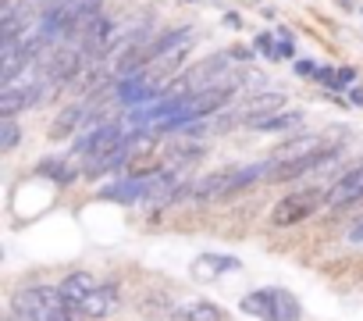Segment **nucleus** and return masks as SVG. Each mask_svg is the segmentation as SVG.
<instances>
[{"label": "nucleus", "mask_w": 363, "mask_h": 321, "mask_svg": "<svg viewBox=\"0 0 363 321\" xmlns=\"http://www.w3.org/2000/svg\"><path fill=\"white\" fill-rule=\"evenodd\" d=\"M242 314H253L260 321H299L303 307L299 300L289 293V289H257V293H246L239 300Z\"/></svg>", "instance_id": "f257e3e1"}, {"label": "nucleus", "mask_w": 363, "mask_h": 321, "mask_svg": "<svg viewBox=\"0 0 363 321\" xmlns=\"http://www.w3.org/2000/svg\"><path fill=\"white\" fill-rule=\"evenodd\" d=\"M65 307H68L65 293L50 289V285H26L11 296V310L22 321H57V314Z\"/></svg>", "instance_id": "f03ea898"}, {"label": "nucleus", "mask_w": 363, "mask_h": 321, "mask_svg": "<svg viewBox=\"0 0 363 321\" xmlns=\"http://www.w3.org/2000/svg\"><path fill=\"white\" fill-rule=\"evenodd\" d=\"M328 204V193L324 190H299V193H285V200L274 204L271 211V225L278 229H289V225H299L306 222L310 214H317V207Z\"/></svg>", "instance_id": "7ed1b4c3"}, {"label": "nucleus", "mask_w": 363, "mask_h": 321, "mask_svg": "<svg viewBox=\"0 0 363 321\" xmlns=\"http://www.w3.org/2000/svg\"><path fill=\"white\" fill-rule=\"evenodd\" d=\"M285 107H289V97H285V93H278V89H257V93L250 97V104L242 107V121L260 125L264 118H271V114H278V111H285Z\"/></svg>", "instance_id": "20e7f679"}, {"label": "nucleus", "mask_w": 363, "mask_h": 321, "mask_svg": "<svg viewBox=\"0 0 363 321\" xmlns=\"http://www.w3.org/2000/svg\"><path fill=\"white\" fill-rule=\"evenodd\" d=\"M363 200V160L359 165H352L331 190H328V204L331 207H345V204H356Z\"/></svg>", "instance_id": "39448f33"}, {"label": "nucleus", "mask_w": 363, "mask_h": 321, "mask_svg": "<svg viewBox=\"0 0 363 321\" xmlns=\"http://www.w3.org/2000/svg\"><path fill=\"white\" fill-rule=\"evenodd\" d=\"M89 100L82 104H68V107H61V114L54 118V125H50V139H68V136H75V132H82V125L89 121Z\"/></svg>", "instance_id": "423d86ee"}, {"label": "nucleus", "mask_w": 363, "mask_h": 321, "mask_svg": "<svg viewBox=\"0 0 363 321\" xmlns=\"http://www.w3.org/2000/svg\"><path fill=\"white\" fill-rule=\"evenodd\" d=\"M118 310V289L114 285H96V289H89L86 296H82V303H79V314L82 317H93V321H100V317H107V314H114Z\"/></svg>", "instance_id": "0eeeda50"}, {"label": "nucleus", "mask_w": 363, "mask_h": 321, "mask_svg": "<svg viewBox=\"0 0 363 321\" xmlns=\"http://www.w3.org/2000/svg\"><path fill=\"white\" fill-rule=\"evenodd\" d=\"M225 271H239V257H228V254H200L193 261V278L200 282H214L221 278Z\"/></svg>", "instance_id": "6e6552de"}, {"label": "nucleus", "mask_w": 363, "mask_h": 321, "mask_svg": "<svg viewBox=\"0 0 363 321\" xmlns=\"http://www.w3.org/2000/svg\"><path fill=\"white\" fill-rule=\"evenodd\" d=\"M193 43V29L186 26V29H167V33H157L150 43H146V58H150V65L157 61V58H164V54H171V50H182V47H189Z\"/></svg>", "instance_id": "1a4fd4ad"}, {"label": "nucleus", "mask_w": 363, "mask_h": 321, "mask_svg": "<svg viewBox=\"0 0 363 321\" xmlns=\"http://www.w3.org/2000/svg\"><path fill=\"white\" fill-rule=\"evenodd\" d=\"M317 150H324V136H296V139H289L278 153H274V160H303V157H310V153H317Z\"/></svg>", "instance_id": "9d476101"}, {"label": "nucleus", "mask_w": 363, "mask_h": 321, "mask_svg": "<svg viewBox=\"0 0 363 321\" xmlns=\"http://www.w3.org/2000/svg\"><path fill=\"white\" fill-rule=\"evenodd\" d=\"M228 183H232V168H225V172H211V175H203V179L193 186V197H196V200L228 197Z\"/></svg>", "instance_id": "9b49d317"}, {"label": "nucleus", "mask_w": 363, "mask_h": 321, "mask_svg": "<svg viewBox=\"0 0 363 321\" xmlns=\"http://www.w3.org/2000/svg\"><path fill=\"white\" fill-rule=\"evenodd\" d=\"M143 190H146V179H125V183H111L104 190V200H118V204H135L143 200Z\"/></svg>", "instance_id": "f8f14e48"}, {"label": "nucleus", "mask_w": 363, "mask_h": 321, "mask_svg": "<svg viewBox=\"0 0 363 321\" xmlns=\"http://www.w3.org/2000/svg\"><path fill=\"white\" fill-rule=\"evenodd\" d=\"M303 121H306V114L303 111H278V114H271V118H264L257 129L260 132H296V129H303Z\"/></svg>", "instance_id": "ddd939ff"}, {"label": "nucleus", "mask_w": 363, "mask_h": 321, "mask_svg": "<svg viewBox=\"0 0 363 321\" xmlns=\"http://www.w3.org/2000/svg\"><path fill=\"white\" fill-rule=\"evenodd\" d=\"M61 293H65V300L68 303H82V296L89 293V289H96V282H93V275L89 271H72L68 278H61V285H57Z\"/></svg>", "instance_id": "4468645a"}, {"label": "nucleus", "mask_w": 363, "mask_h": 321, "mask_svg": "<svg viewBox=\"0 0 363 321\" xmlns=\"http://www.w3.org/2000/svg\"><path fill=\"white\" fill-rule=\"evenodd\" d=\"M107 79H111V72H107V68H93L89 75H75L72 89H75V93H86V97H93V93L107 89Z\"/></svg>", "instance_id": "2eb2a0df"}, {"label": "nucleus", "mask_w": 363, "mask_h": 321, "mask_svg": "<svg viewBox=\"0 0 363 321\" xmlns=\"http://www.w3.org/2000/svg\"><path fill=\"white\" fill-rule=\"evenodd\" d=\"M178 317L182 321H221V307L211 303V300H200V303H189Z\"/></svg>", "instance_id": "dca6fc26"}, {"label": "nucleus", "mask_w": 363, "mask_h": 321, "mask_svg": "<svg viewBox=\"0 0 363 321\" xmlns=\"http://www.w3.org/2000/svg\"><path fill=\"white\" fill-rule=\"evenodd\" d=\"M26 93L22 89H4L0 93V118H15L18 111H26Z\"/></svg>", "instance_id": "f3484780"}, {"label": "nucleus", "mask_w": 363, "mask_h": 321, "mask_svg": "<svg viewBox=\"0 0 363 321\" xmlns=\"http://www.w3.org/2000/svg\"><path fill=\"white\" fill-rule=\"evenodd\" d=\"M18 139H22V129H18V121L15 118H4L0 121V150H15L18 146Z\"/></svg>", "instance_id": "a211bd4d"}, {"label": "nucleus", "mask_w": 363, "mask_h": 321, "mask_svg": "<svg viewBox=\"0 0 363 321\" xmlns=\"http://www.w3.org/2000/svg\"><path fill=\"white\" fill-rule=\"evenodd\" d=\"M203 157V143H182V146H171V160L182 165V160H200Z\"/></svg>", "instance_id": "6ab92c4d"}, {"label": "nucleus", "mask_w": 363, "mask_h": 321, "mask_svg": "<svg viewBox=\"0 0 363 321\" xmlns=\"http://www.w3.org/2000/svg\"><path fill=\"white\" fill-rule=\"evenodd\" d=\"M257 47H260V54H267V58L278 61V40H274L271 33H260V36H257Z\"/></svg>", "instance_id": "aec40b11"}, {"label": "nucleus", "mask_w": 363, "mask_h": 321, "mask_svg": "<svg viewBox=\"0 0 363 321\" xmlns=\"http://www.w3.org/2000/svg\"><path fill=\"white\" fill-rule=\"evenodd\" d=\"M242 79V86H253V89H264V72H246V75H239Z\"/></svg>", "instance_id": "412c9836"}, {"label": "nucleus", "mask_w": 363, "mask_h": 321, "mask_svg": "<svg viewBox=\"0 0 363 321\" xmlns=\"http://www.w3.org/2000/svg\"><path fill=\"white\" fill-rule=\"evenodd\" d=\"M356 82V72L352 68H338V82H335V89H345V86H352Z\"/></svg>", "instance_id": "4be33fe9"}, {"label": "nucleus", "mask_w": 363, "mask_h": 321, "mask_svg": "<svg viewBox=\"0 0 363 321\" xmlns=\"http://www.w3.org/2000/svg\"><path fill=\"white\" fill-rule=\"evenodd\" d=\"M313 72H317L313 61H296V75H313Z\"/></svg>", "instance_id": "5701e85b"}, {"label": "nucleus", "mask_w": 363, "mask_h": 321, "mask_svg": "<svg viewBox=\"0 0 363 321\" xmlns=\"http://www.w3.org/2000/svg\"><path fill=\"white\" fill-rule=\"evenodd\" d=\"M349 104L363 107V86H352V89H349Z\"/></svg>", "instance_id": "b1692460"}, {"label": "nucleus", "mask_w": 363, "mask_h": 321, "mask_svg": "<svg viewBox=\"0 0 363 321\" xmlns=\"http://www.w3.org/2000/svg\"><path fill=\"white\" fill-rule=\"evenodd\" d=\"M228 54H232L235 61H250V50H246V47H232Z\"/></svg>", "instance_id": "393cba45"}, {"label": "nucleus", "mask_w": 363, "mask_h": 321, "mask_svg": "<svg viewBox=\"0 0 363 321\" xmlns=\"http://www.w3.org/2000/svg\"><path fill=\"white\" fill-rule=\"evenodd\" d=\"M349 239H352V243H363V222L349 229Z\"/></svg>", "instance_id": "a878e982"}, {"label": "nucleus", "mask_w": 363, "mask_h": 321, "mask_svg": "<svg viewBox=\"0 0 363 321\" xmlns=\"http://www.w3.org/2000/svg\"><path fill=\"white\" fill-rule=\"evenodd\" d=\"M225 22H228V26H232V29H239V26H242V18H239V15H235V11H228V15H225Z\"/></svg>", "instance_id": "bb28decb"}, {"label": "nucleus", "mask_w": 363, "mask_h": 321, "mask_svg": "<svg viewBox=\"0 0 363 321\" xmlns=\"http://www.w3.org/2000/svg\"><path fill=\"white\" fill-rule=\"evenodd\" d=\"M8 321H22V317H18V314H15V310H11V317H8Z\"/></svg>", "instance_id": "cd10ccee"}, {"label": "nucleus", "mask_w": 363, "mask_h": 321, "mask_svg": "<svg viewBox=\"0 0 363 321\" xmlns=\"http://www.w3.org/2000/svg\"><path fill=\"white\" fill-rule=\"evenodd\" d=\"M61 4H68V0H57V8H61Z\"/></svg>", "instance_id": "c85d7f7f"}]
</instances>
